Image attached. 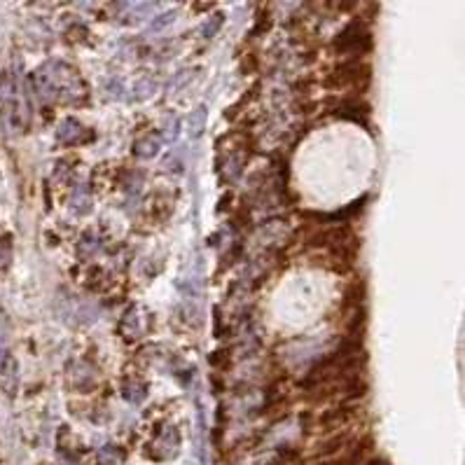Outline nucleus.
Segmentation results:
<instances>
[{
  "label": "nucleus",
  "mask_w": 465,
  "mask_h": 465,
  "mask_svg": "<svg viewBox=\"0 0 465 465\" xmlns=\"http://www.w3.org/2000/svg\"><path fill=\"white\" fill-rule=\"evenodd\" d=\"M372 80V68L367 64H362L360 59H353L351 56L349 61L339 64L334 71L330 73V77L325 80V87L339 89V87H358L365 89Z\"/></svg>",
  "instance_id": "obj_1"
},
{
  "label": "nucleus",
  "mask_w": 465,
  "mask_h": 465,
  "mask_svg": "<svg viewBox=\"0 0 465 465\" xmlns=\"http://www.w3.org/2000/svg\"><path fill=\"white\" fill-rule=\"evenodd\" d=\"M372 33L367 31L362 21H351L349 26L342 28L337 33L332 42V49L339 54H353V59H358V54H365L372 49Z\"/></svg>",
  "instance_id": "obj_2"
},
{
  "label": "nucleus",
  "mask_w": 465,
  "mask_h": 465,
  "mask_svg": "<svg viewBox=\"0 0 465 465\" xmlns=\"http://www.w3.org/2000/svg\"><path fill=\"white\" fill-rule=\"evenodd\" d=\"M180 449V435L175 428L164 430L162 435H157L155 444H152V451H147V458H157V461H164V458H171L175 456Z\"/></svg>",
  "instance_id": "obj_3"
},
{
  "label": "nucleus",
  "mask_w": 465,
  "mask_h": 465,
  "mask_svg": "<svg viewBox=\"0 0 465 465\" xmlns=\"http://www.w3.org/2000/svg\"><path fill=\"white\" fill-rule=\"evenodd\" d=\"M334 115L342 117V120H349V122H355V124L367 127V120H370V105H367L365 101H358V99H346L337 105Z\"/></svg>",
  "instance_id": "obj_4"
},
{
  "label": "nucleus",
  "mask_w": 465,
  "mask_h": 465,
  "mask_svg": "<svg viewBox=\"0 0 465 465\" xmlns=\"http://www.w3.org/2000/svg\"><path fill=\"white\" fill-rule=\"evenodd\" d=\"M351 416H353V407H351V405H339V407H334V410L323 412L318 416V425H321V430H332V428L344 425Z\"/></svg>",
  "instance_id": "obj_5"
},
{
  "label": "nucleus",
  "mask_w": 465,
  "mask_h": 465,
  "mask_svg": "<svg viewBox=\"0 0 465 465\" xmlns=\"http://www.w3.org/2000/svg\"><path fill=\"white\" fill-rule=\"evenodd\" d=\"M84 131L82 124L75 120V117H66V120H61L59 129H56V140L64 145H73L80 140V134Z\"/></svg>",
  "instance_id": "obj_6"
},
{
  "label": "nucleus",
  "mask_w": 465,
  "mask_h": 465,
  "mask_svg": "<svg viewBox=\"0 0 465 465\" xmlns=\"http://www.w3.org/2000/svg\"><path fill=\"white\" fill-rule=\"evenodd\" d=\"M160 147H162L160 134H147L134 143V155L138 157V160H152V157L160 152Z\"/></svg>",
  "instance_id": "obj_7"
},
{
  "label": "nucleus",
  "mask_w": 465,
  "mask_h": 465,
  "mask_svg": "<svg viewBox=\"0 0 465 465\" xmlns=\"http://www.w3.org/2000/svg\"><path fill=\"white\" fill-rule=\"evenodd\" d=\"M370 444H372V438H365V440H360L358 444L353 447L346 456L342 458H337V461H330V463H325V465H358L362 461V456H365L367 451H370Z\"/></svg>",
  "instance_id": "obj_8"
},
{
  "label": "nucleus",
  "mask_w": 465,
  "mask_h": 465,
  "mask_svg": "<svg viewBox=\"0 0 465 465\" xmlns=\"http://www.w3.org/2000/svg\"><path fill=\"white\" fill-rule=\"evenodd\" d=\"M362 299H365V281L351 283V286L346 288V292H344L342 309H358V306L362 304Z\"/></svg>",
  "instance_id": "obj_9"
},
{
  "label": "nucleus",
  "mask_w": 465,
  "mask_h": 465,
  "mask_svg": "<svg viewBox=\"0 0 465 465\" xmlns=\"http://www.w3.org/2000/svg\"><path fill=\"white\" fill-rule=\"evenodd\" d=\"M71 211L77 215H84L92 211V194H89L87 187H77L71 197Z\"/></svg>",
  "instance_id": "obj_10"
},
{
  "label": "nucleus",
  "mask_w": 465,
  "mask_h": 465,
  "mask_svg": "<svg viewBox=\"0 0 465 465\" xmlns=\"http://www.w3.org/2000/svg\"><path fill=\"white\" fill-rule=\"evenodd\" d=\"M203 129H206V108H197L194 112H190V117H187V131H190L192 138H199L203 134Z\"/></svg>",
  "instance_id": "obj_11"
},
{
  "label": "nucleus",
  "mask_w": 465,
  "mask_h": 465,
  "mask_svg": "<svg viewBox=\"0 0 465 465\" xmlns=\"http://www.w3.org/2000/svg\"><path fill=\"white\" fill-rule=\"evenodd\" d=\"M131 327V332H129V337H138L140 332H143V327H140V316H138V309H129L127 314H124V318H122V323H120V330L122 327Z\"/></svg>",
  "instance_id": "obj_12"
},
{
  "label": "nucleus",
  "mask_w": 465,
  "mask_h": 465,
  "mask_svg": "<svg viewBox=\"0 0 465 465\" xmlns=\"http://www.w3.org/2000/svg\"><path fill=\"white\" fill-rule=\"evenodd\" d=\"M124 398L129 402H134V405H140V402L145 400V386L143 384H127L124 386Z\"/></svg>",
  "instance_id": "obj_13"
},
{
  "label": "nucleus",
  "mask_w": 465,
  "mask_h": 465,
  "mask_svg": "<svg viewBox=\"0 0 465 465\" xmlns=\"http://www.w3.org/2000/svg\"><path fill=\"white\" fill-rule=\"evenodd\" d=\"M223 21H225V14H223V12L211 14V16H208V21H206V24H203V28H201V36H203V38H213L215 33L220 31Z\"/></svg>",
  "instance_id": "obj_14"
},
{
  "label": "nucleus",
  "mask_w": 465,
  "mask_h": 465,
  "mask_svg": "<svg viewBox=\"0 0 465 465\" xmlns=\"http://www.w3.org/2000/svg\"><path fill=\"white\" fill-rule=\"evenodd\" d=\"M344 442H346V435H337V438L327 440L325 444H321L318 456H330V453H337L344 447Z\"/></svg>",
  "instance_id": "obj_15"
},
{
  "label": "nucleus",
  "mask_w": 465,
  "mask_h": 465,
  "mask_svg": "<svg viewBox=\"0 0 465 465\" xmlns=\"http://www.w3.org/2000/svg\"><path fill=\"white\" fill-rule=\"evenodd\" d=\"M269 28H271V14H269V10H264V12L257 16V21H255L251 36H253V38H257V36H262V33L269 31Z\"/></svg>",
  "instance_id": "obj_16"
},
{
  "label": "nucleus",
  "mask_w": 465,
  "mask_h": 465,
  "mask_svg": "<svg viewBox=\"0 0 465 465\" xmlns=\"http://www.w3.org/2000/svg\"><path fill=\"white\" fill-rule=\"evenodd\" d=\"M12 236L10 234H5L3 239H0V266H8V262H10V255H12Z\"/></svg>",
  "instance_id": "obj_17"
},
{
  "label": "nucleus",
  "mask_w": 465,
  "mask_h": 465,
  "mask_svg": "<svg viewBox=\"0 0 465 465\" xmlns=\"http://www.w3.org/2000/svg\"><path fill=\"white\" fill-rule=\"evenodd\" d=\"M260 68V56L257 54H246L243 56V61H241V71L246 73V75H251V73H255Z\"/></svg>",
  "instance_id": "obj_18"
},
{
  "label": "nucleus",
  "mask_w": 465,
  "mask_h": 465,
  "mask_svg": "<svg viewBox=\"0 0 465 465\" xmlns=\"http://www.w3.org/2000/svg\"><path fill=\"white\" fill-rule=\"evenodd\" d=\"M208 362H211L213 367L227 365V362H229V351H225V349L215 351V353H211V355H208Z\"/></svg>",
  "instance_id": "obj_19"
},
{
  "label": "nucleus",
  "mask_w": 465,
  "mask_h": 465,
  "mask_svg": "<svg viewBox=\"0 0 465 465\" xmlns=\"http://www.w3.org/2000/svg\"><path fill=\"white\" fill-rule=\"evenodd\" d=\"M136 92H140L136 99H145V96H150V92H155V82H150V80L138 82V84H136Z\"/></svg>",
  "instance_id": "obj_20"
},
{
  "label": "nucleus",
  "mask_w": 465,
  "mask_h": 465,
  "mask_svg": "<svg viewBox=\"0 0 465 465\" xmlns=\"http://www.w3.org/2000/svg\"><path fill=\"white\" fill-rule=\"evenodd\" d=\"M173 16H175L173 12H166V14H162L160 19H157L155 24L150 26V31H160V28H164V26H166V24H171V21H173Z\"/></svg>",
  "instance_id": "obj_21"
},
{
  "label": "nucleus",
  "mask_w": 465,
  "mask_h": 465,
  "mask_svg": "<svg viewBox=\"0 0 465 465\" xmlns=\"http://www.w3.org/2000/svg\"><path fill=\"white\" fill-rule=\"evenodd\" d=\"M211 384H213L215 393H223V390H225V386H223V381H220L218 377H211Z\"/></svg>",
  "instance_id": "obj_22"
},
{
  "label": "nucleus",
  "mask_w": 465,
  "mask_h": 465,
  "mask_svg": "<svg viewBox=\"0 0 465 465\" xmlns=\"http://www.w3.org/2000/svg\"><path fill=\"white\" fill-rule=\"evenodd\" d=\"M365 465H388V461H384V458H372V461H367Z\"/></svg>",
  "instance_id": "obj_23"
}]
</instances>
